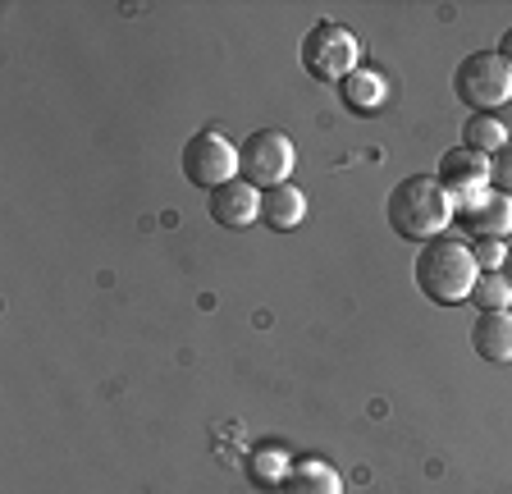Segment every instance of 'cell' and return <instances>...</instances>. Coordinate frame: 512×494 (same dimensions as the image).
Listing matches in <instances>:
<instances>
[{"label": "cell", "mask_w": 512, "mask_h": 494, "mask_svg": "<svg viewBox=\"0 0 512 494\" xmlns=\"http://www.w3.org/2000/svg\"><path fill=\"white\" fill-rule=\"evenodd\" d=\"M293 165H298V147L279 129H256L238 147V179H247L252 188H266V193L288 183Z\"/></svg>", "instance_id": "4"}, {"label": "cell", "mask_w": 512, "mask_h": 494, "mask_svg": "<svg viewBox=\"0 0 512 494\" xmlns=\"http://www.w3.org/2000/svg\"><path fill=\"white\" fill-rule=\"evenodd\" d=\"M435 179H439V188L453 197V206H462L467 197H476V193L490 188L494 156H480V151H471V147H453V151H444Z\"/></svg>", "instance_id": "7"}, {"label": "cell", "mask_w": 512, "mask_h": 494, "mask_svg": "<svg viewBox=\"0 0 512 494\" xmlns=\"http://www.w3.org/2000/svg\"><path fill=\"white\" fill-rule=\"evenodd\" d=\"M384 215H389V229H394L398 238H426L430 243V238H439L453 225L458 206L439 188L435 174H412V179H403L394 193H389Z\"/></svg>", "instance_id": "1"}, {"label": "cell", "mask_w": 512, "mask_h": 494, "mask_svg": "<svg viewBox=\"0 0 512 494\" xmlns=\"http://www.w3.org/2000/svg\"><path fill=\"white\" fill-rule=\"evenodd\" d=\"M183 174H188V183L215 193L229 179H238V147L220 129L192 133L188 147H183Z\"/></svg>", "instance_id": "6"}, {"label": "cell", "mask_w": 512, "mask_h": 494, "mask_svg": "<svg viewBox=\"0 0 512 494\" xmlns=\"http://www.w3.org/2000/svg\"><path fill=\"white\" fill-rule=\"evenodd\" d=\"M499 55H503V60H508V65H512V28H508V33H503V42H499Z\"/></svg>", "instance_id": "19"}, {"label": "cell", "mask_w": 512, "mask_h": 494, "mask_svg": "<svg viewBox=\"0 0 512 494\" xmlns=\"http://www.w3.org/2000/svg\"><path fill=\"white\" fill-rule=\"evenodd\" d=\"M384 97H389V83H384L375 69H352V74L343 78V101H348V110H357V115L380 110Z\"/></svg>", "instance_id": "13"}, {"label": "cell", "mask_w": 512, "mask_h": 494, "mask_svg": "<svg viewBox=\"0 0 512 494\" xmlns=\"http://www.w3.org/2000/svg\"><path fill=\"white\" fill-rule=\"evenodd\" d=\"M471 257H476L480 275H494V270H503V261H508V243H503V238H476Z\"/></svg>", "instance_id": "17"}, {"label": "cell", "mask_w": 512, "mask_h": 494, "mask_svg": "<svg viewBox=\"0 0 512 494\" xmlns=\"http://www.w3.org/2000/svg\"><path fill=\"white\" fill-rule=\"evenodd\" d=\"M471 348L485 362H512V312H480L471 325Z\"/></svg>", "instance_id": "10"}, {"label": "cell", "mask_w": 512, "mask_h": 494, "mask_svg": "<svg viewBox=\"0 0 512 494\" xmlns=\"http://www.w3.org/2000/svg\"><path fill=\"white\" fill-rule=\"evenodd\" d=\"M261 215V188H252L247 179H229L224 188L211 193V220L224 229H247Z\"/></svg>", "instance_id": "9"}, {"label": "cell", "mask_w": 512, "mask_h": 494, "mask_svg": "<svg viewBox=\"0 0 512 494\" xmlns=\"http://www.w3.org/2000/svg\"><path fill=\"white\" fill-rule=\"evenodd\" d=\"M494 183H499V193L512 197V138H508V147L494 156Z\"/></svg>", "instance_id": "18"}, {"label": "cell", "mask_w": 512, "mask_h": 494, "mask_svg": "<svg viewBox=\"0 0 512 494\" xmlns=\"http://www.w3.org/2000/svg\"><path fill=\"white\" fill-rule=\"evenodd\" d=\"M462 138H467V147L480 151V156H499V151L508 147V129H503V119H494V115H471Z\"/></svg>", "instance_id": "14"}, {"label": "cell", "mask_w": 512, "mask_h": 494, "mask_svg": "<svg viewBox=\"0 0 512 494\" xmlns=\"http://www.w3.org/2000/svg\"><path fill=\"white\" fill-rule=\"evenodd\" d=\"M453 220H462V229H467L471 238H508L512 234V197L499 193V188H485V193L467 197Z\"/></svg>", "instance_id": "8"}, {"label": "cell", "mask_w": 512, "mask_h": 494, "mask_svg": "<svg viewBox=\"0 0 512 494\" xmlns=\"http://www.w3.org/2000/svg\"><path fill=\"white\" fill-rule=\"evenodd\" d=\"M357 37L334 19H320L307 37H302V69H307L316 83H343V78L357 69Z\"/></svg>", "instance_id": "5"}, {"label": "cell", "mask_w": 512, "mask_h": 494, "mask_svg": "<svg viewBox=\"0 0 512 494\" xmlns=\"http://www.w3.org/2000/svg\"><path fill=\"white\" fill-rule=\"evenodd\" d=\"M284 490L288 494H343V481H339V472H334L330 462L298 458L284 476Z\"/></svg>", "instance_id": "12"}, {"label": "cell", "mask_w": 512, "mask_h": 494, "mask_svg": "<svg viewBox=\"0 0 512 494\" xmlns=\"http://www.w3.org/2000/svg\"><path fill=\"white\" fill-rule=\"evenodd\" d=\"M416 289L426 293L439 307H458V302L471 298L480 280V266L471 257V247L458 243V238H430L421 252H416Z\"/></svg>", "instance_id": "2"}, {"label": "cell", "mask_w": 512, "mask_h": 494, "mask_svg": "<svg viewBox=\"0 0 512 494\" xmlns=\"http://www.w3.org/2000/svg\"><path fill=\"white\" fill-rule=\"evenodd\" d=\"M503 275H508V284H512V247H508V261H503Z\"/></svg>", "instance_id": "20"}, {"label": "cell", "mask_w": 512, "mask_h": 494, "mask_svg": "<svg viewBox=\"0 0 512 494\" xmlns=\"http://www.w3.org/2000/svg\"><path fill=\"white\" fill-rule=\"evenodd\" d=\"M471 302H476V312H508L512 302V284L503 270H494V275H480L476 289H471Z\"/></svg>", "instance_id": "15"}, {"label": "cell", "mask_w": 512, "mask_h": 494, "mask_svg": "<svg viewBox=\"0 0 512 494\" xmlns=\"http://www.w3.org/2000/svg\"><path fill=\"white\" fill-rule=\"evenodd\" d=\"M302 215H307V193H302L298 183H279V188L261 193V220H266L275 234H288V229H298Z\"/></svg>", "instance_id": "11"}, {"label": "cell", "mask_w": 512, "mask_h": 494, "mask_svg": "<svg viewBox=\"0 0 512 494\" xmlns=\"http://www.w3.org/2000/svg\"><path fill=\"white\" fill-rule=\"evenodd\" d=\"M453 92L471 106V115H490L494 106L512 101V65L499 51L462 55L458 74H453Z\"/></svg>", "instance_id": "3"}, {"label": "cell", "mask_w": 512, "mask_h": 494, "mask_svg": "<svg viewBox=\"0 0 512 494\" xmlns=\"http://www.w3.org/2000/svg\"><path fill=\"white\" fill-rule=\"evenodd\" d=\"M288 467H293V462H288L279 449H256L252 453V476H256V481H266V485H275V481L284 485Z\"/></svg>", "instance_id": "16"}]
</instances>
